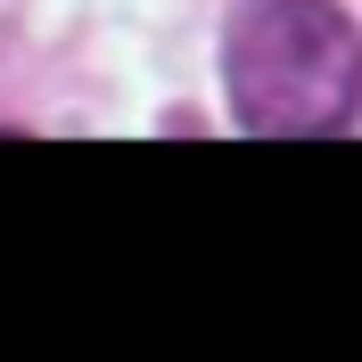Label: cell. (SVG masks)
<instances>
[{
    "label": "cell",
    "mask_w": 362,
    "mask_h": 362,
    "mask_svg": "<svg viewBox=\"0 0 362 362\" xmlns=\"http://www.w3.org/2000/svg\"><path fill=\"white\" fill-rule=\"evenodd\" d=\"M223 83L247 132H346V115L362 107V33L329 0H239L223 33Z\"/></svg>",
    "instance_id": "1"
}]
</instances>
